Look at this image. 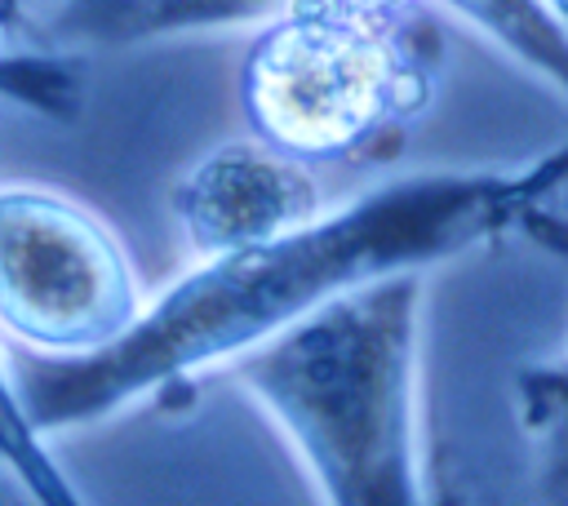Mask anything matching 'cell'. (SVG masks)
Instances as JSON below:
<instances>
[{
  "label": "cell",
  "instance_id": "obj_6",
  "mask_svg": "<svg viewBox=\"0 0 568 506\" xmlns=\"http://www.w3.org/2000/svg\"><path fill=\"white\" fill-rule=\"evenodd\" d=\"M0 98L53 120H75L84 102V67L75 53L44 44L36 4H0Z\"/></svg>",
  "mask_w": 568,
  "mask_h": 506
},
{
  "label": "cell",
  "instance_id": "obj_9",
  "mask_svg": "<svg viewBox=\"0 0 568 506\" xmlns=\"http://www.w3.org/2000/svg\"><path fill=\"white\" fill-rule=\"evenodd\" d=\"M0 466L36 506H84L75 484L67 479V470L49 457L44 439L31 431V422L18 404L13 368L4 355H0Z\"/></svg>",
  "mask_w": 568,
  "mask_h": 506
},
{
  "label": "cell",
  "instance_id": "obj_4",
  "mask_svg": "<svg viewBox=\"0 0 568 506\" xmlns=\"http://www.w3.org/2000/svg\"><path fill=\"white\" fill-rule=\"evenodd\" d=\"M146 311L120 235L49 186H0V333L36 360L111 351Z\"/></svg>",
  "mask_w": 568,
  "mask_h": 506
},
{
  "label": "cell",
  "instance_id": "obj_3",
  "mask_svg": "<svg viewBox=\"0 0 568 506\" xmlns=\"http://www.w3.org/2000/svg\"><path fill=\"white\" fill-rule=\"evenodd\" d=\"M439 71L444 31L422 4H280L248 44L240 98L253 138L311 169L395 155Z\"/></svg>",
  "mask_w": 568,
  "mask_h": 506
},
{
  "label": "cell",
  "instance_id": "obj_5",
  "mask_svg": "<svg viewBox=\"0 0 568 506\" xmlns=\"http://www.w3.org/2000/svg\"><path fill=\"white\" fill-rule=\"evenodd\" d=\"M169 204L186 244L204 262L275 244L324 217L320 178L253 133L204 151L173 182Z\"/></svg>",
  "mask_w": 568,
  "mask_h": 506
},
{
  "label": "cell",
  "instance_id": "obj_1",
  "mask_svg": "<svg viewBox=\"0 0 568 506\" xmlns=\"http://www.w3.org/2000/svg\"><path fill=\"white\" fill-rule=\"evenodd\" d=\"M568 182V142L519 169H426L324 209L297 235L200 262L146 302L102 355L27 360L18 404L40 439L102 422L124 404L169 395L204 368H231L328 302L390 275H426L506 231H541Z\"/></svg>",
  "mask_w": 568,
  "mask_h": 506
},
{
  "label": "cell",
  "instance_id": "obj_7",
  "mask_svg": "<svg viewBox=\"0 0 568 506\" xmlns=\"http://www.w3.org/2000/svg\"><path fill=\"white\" fill-rule=\"evenodd\" d=\"M515 413L532 444L541 506H568V351L519 368Z\"/></svg>",
  "mask_w": 568,
  "mask_h": 506
},
{
  "label": "cell",
  "instance_id": "obj_2",
  "mask_svg": "<svg viewBox=\"0 0 568 506\" xmlns=\"http://www.w3.org/2000/svg\"><path fill=\"white\" fill-rule=\"evenodd\" d=\"M426 275L355 289L226 373L284 431L324 506H430L417 448Z\"/></svg>",
  "mask_w": 568,
  "mask_h": 506
},
{
  "label": "cell",
  "instance_id": "obj_8",
  "mask_svg": "<svg viewBox=\"0 0 568 506\" xmlns=\"http://www.w3.org/2000/svg\"><path fill=\"white\" fill-rule=\"evenodd\" d=\"M448 13L466 18L475 31H484L493 44H501L519 67L537 71L546 84H555L568 98V22L555 4H448Z\"/></svg>",
  "mask_w": 568,
  "mask_h": 506
},
{
  "label": "cell",
  "instance_id": "obj_10",
  "mask_svg": "<svg viewBox=\"0 0 568 506\" xmlns=\"http://www.w3.org/2000/svg\"><path fill=\"white\" fill-rule=\"evenodd\" d=\"M555 9H559V18H564V22H568V4H555Z\"/></svg>",
  "mask_w": 568,
  "mask_h": 506
}]
</instances>
